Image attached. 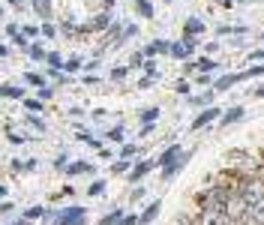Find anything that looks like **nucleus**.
<instances>
[{
  "label": "nucleus",
  "instance_id": "f257e3e1",
  "mask_svg": "<svg viewBox=\"0 0 264 225\" xmlns=\"http://www.w3.org/2000/svg\"><path fill=\"white\" fill-rule=\"evenodd\" d=\"M222 213L231 219V225H240L243 219H249V204L240 198V195H231L228 201H225V207H222Z\"/></svg>",
  "mask_w": 264,
  "mask_h": 225
},
{
  "label": "nucleus",
  "instance_id": "f03ea898",
  "mask_svg": "<svg viewBox=\"0 0 264 225\" xmlns=\"http://www.w3.org/2000/svg\"><path fill=\"white\" fill-rule=\"evenodd\" d=\"M54 225H84V207H63L54 216Z\"/></svg>",
  "mask_w": 264,
  "mask_h": 225
},
{
  "label": "nucleus",
  "instance_id": "7ed1b4c3",
  "mask_svg": "<svg viewBox=\"0 0 264 225\" xmlns=\"http://www.w3.org/2000/svg\"><path fill=\"white\" fill-rule=\"evenodd\" d=\"M192 225H231V219L222 210H201V216H195Z\"/></svg>",
  "mask_w": 264,
  "mask_h": 225
},
{
  "label": "nucleus",
  "instance_id": "20e7f679",
  "mask_svg": "<svg viewBox=\"0 0 264 225\" xmlns=\"http://www.w3.org/2000/svg\"><path fill=\"white\" fill-rule=\"evenodd\" d=\"M231 165H237V168H240L243 174H252V171L258 168V162H255L252 156H246V153H240V150H237V153H231Z\"/></svg>",
  "mask_w": 264,
  "mask_h": 225
},
{
  "label": "nucleus",
  "instance_id": "39448f33",
  "mask_svg": "<svg viewBox=\"0 0 264 225\" xmlns=\"http://www.w3.org/2000/svg\"><path fill=\"white\" fill-rule=\"evenodd\" d=\"M213 120H219V108H204V111L192 120V129H204V126H210Z\"/></svg>",
  "mask_w": 264,
  "mask_h": 225
},
{
  "label": "nucleus",
  "instance_id": "423d86ee",
  "mask_svg": "<svg viewBox=\"0 0 264 225\" xmlns=\"http://www.w3.org/2000/svg\"><path fill=\"white\" fill-rule=\"evenodd\" d=\"M183 153H186V150H180V144H171V147H168V150H165L162 156H156V165H162V168H165V165L177 162V159H180Z\"/></svg>",
  "mask_w": 264,
  "mask_h": 225
},
{
  "label": "nucleus",
  "instance_id": "0eeeda50",
  "mask_svg": "<svg viewBox=\"0 0 264 225\" xmlns=\"http://www.w3.org/2000/svg\"><path fill=\"white\" fill-rule=\"evenodd\" d=\"M186 162H189V153H183V156H180L177 162H171V165H165V168H162V180H171V177H174V174H177V171H180V168L186 165Z\"/></svg>",
  "mask_w": 264,
  "mask_h": 225
},
{
  "label": "nucleus",
  "instance_id": "6e6552de",
  "mask_svg": "<svg viewBox=\"0 0 264 225\" xmlns=\"http://www.w3.org/2000/svg\"><path fill=\"white\" fill-rule=\"evenodd\" d=\"M159 204H162V201H159V198H156V201H153V204H147V210H144V213H141V216H138V225H150V222H153V219H156V216H159Z\"/></svg>",
  "mask_w": 264,
  "mask_h": 225
},
{
  "label": "nucleus",
  "instance_id": "1a4fd4ad",
  "mask_svg": "<svg viewBox=\"0 0 264 225\" xmlns=\"http://www.w3.org/2000/svg\"><path fill=\"white\" fill-rule=\"evenodd\" d=\"M249 219H252V222H258V225H264V195L258 198V201H252V204H249Z\"/></svg>",
  "mask_w": 264,
  "mask_h": 225
},
{
  "label": "nucleus",
  "instance_id": "9d476101",
  "mask_svg": "<svg viewBox=\"0 0 264 225\" xmlns=\"http://www.w3.org/2000/svg\"><path fill=\"white\" fill-rule=\"evenodd\" d=\"M156 54H168V42L165 39H156L144 48V57H156Z\"/></svg>",
  "mask_w": 264,
  "mask_h": 225
},
{
  "label": "nucleus",
  "instance_id": "9b49d317",
  "mask_svg": "<svg viewBox=\"0 0 264 225\" xmlns=\"http://www.w3.org/2000/svg\"><path fill=\"white\" fill-rule=\"evenodd\" d=\"M66 174L69 177H75V174H93V165L90 162H72V165H66Z\"/></svg>",
  "mask_w": 264,
  "mask_h": 225
},
{
  "label": "nucleus",
  "instance_id": "f8f14e48",
  "mask_svg": "<svg viewBox=\"0 0 264 225\" xmlns=\"http://www.w3.org/2000/svg\"><path fill=\"white\" fill-rule=\"evenodd\" d=\"M198 33H204V21L189 18V21H186V27H183V36H198Z\"/></svg>",
  "mask_w": 264,
  "mask_h": 225
},
{
  "label": "nucleus",
  "instance_id": "ddd939ff",
  "mask_svg": "<svg viewBox=\"0 0 264 225\" xmlns=\"http://www.w3.org/2000/svg\"><path fill=\"white\" fill-rule=\"evenodd\" d=\"M168 54L174 60H186L189 57V48H186V42H174V45H168Z\"/></svg>",
  "mask_w": 264,
  "mask_h": 225
},
{
  "label": "nucleus",
  "instance_id": "4468645a",
  "mask_svg": "<svg viewBox=\"0 0 264 225\" xmlns=\"http://www.w3.org/2000/svg\"><path fill=\"white\" fill-rule=\"evenodd\" d=\"M33 3V12L39 18H51V0H30Z\"/></svg>",
  "mask_w": 264,
  "mask_h": 225
},
{
  "label": "nucleus",
  "instance_id": "2eb2a0df",
  "mask_svg": "<svg viewBox=\"0 0 264 225\" xmlns=\"http://www.w3.org/2000/svg\"><path fill=\"white\" fill-rule=\"evenodd\" d=\"M237 81H243V78H240V72H234V75H222V78L216 81V87H213V90H228V87H231V84H237Z\"/></svg>",
  "mask_w": 264,
  "mask_h": 225
},
{
  "label": "nucleus",
  "instance_id": "dca6fc26",
  "mask_svg": "<svg viewBox=\"0 0 264 225\" xmlns=\"http://www.w3.org/2000/svg\"><path fill=\"white\" fill-rule=\"evenodd\" d=\"M153 165H156V162H138V165H135V171L129 174V180H132V183H135V180H141V177H144Z\"/></svg>",
  "mask_w": 264,
  "mask_h": 225
},
{
  "label": "nucleus",
  "instance_id": "f3484780",
  "mask_svg": "<svg viewBox=\"0 0 264 225\" xmlns=\"http://www.w3.org/2000/svg\"><path fill=\"white\" fill-rule=\"evenodd\" d=\"M0 96H9V99H24V87H12V84H6V87H0Z\"/></svg>",
  "mask_w": 264,
  "mask_h": 225
},
{
  "label": "nucleus",
  "instance_id": "a211bd4d",
  "mask_svg": "<svg viewBox=\"0 0 264 225\" xmlns=\"http://www.w3.org/2000/svg\"><path fill=\"white\" fill-rule=\"evenodd\" d=\"M243 117V108H231V111H225L222 114V126H228V123H237Z\"/></svg>",
  "mask_w": 264,
  "mask_h": 225
},
{
  "label": "nucleus",
  "instance_id": "6ab92c4d",
  "mask_svg": "<svg viewBox=\"0 0 264 225\" xmlns=\"http://www.w3.org/2000/svg\"><path fill=\"white\" fill-rule=\"evenodd\" d=\"M135 6H138V12L144 15V18H153L156 12H153V3L150 0H135Z\"/></svg>",
  "mask_w": 264,
  "mask_h": 225
},
{
  "label": "nucleus",
  "instance_id": "aec40b11",
  "mask_svg": "<svg viewBox=\"0 0 264 225\" xmlns=\"http://www.w3.org/2000/svg\"><path fill=\"white\" fill-rule=\"evenodd\" d=\"M192 69H198V72H210V69H216V60H195Z\"/></svg>",
  "mask_w": 264,
  "mask_h": 225
},
{
  "label": "nucleus",
  "instance_id": "412c9836",
  "mask_svg": "<svg viewBox=\"0 0 264 225\" xmlns=\"http://www.w3.org/2000/svg\"><path fill=\"white\" fill-rule=\"evenodd\" d=\"M24 81L33 84V87H42V84H45V78H42L39 72H24Z\"/></svg>",
  "mask_w": 264,
  "mask_h": 225
},
{
  "label": "nucleus",
  "instance_id": "4be33fe9",
  "mask_svg": "<svg viewBox=\"0 0 264 225\" xmlns=\"http://www.w3.org/2000/svg\"><path fill=\"white\" fill-rule=\"evenodd\" d=\"M24 108H27L30 114H39L45 105H42V99H24Z\"/></svg>",
  "mask_w": 264,
  "mask_h": 225
},
{
  "label": "nucleus",
  "instance_id": "5701e85b",
  "mask_svg": "<svg viewBox=\"0 0 264 225\" xmlns=\"http://www.w3.org/2000/svg\"><path fill=\"white\" fill-rule=\"evenodd\" d=\"M45 60H48V66H51V69H63V57H60V54H54V51H51V54H45Z\"/></svg>",
  "mask_w": 264,
  "mask_h": 225
},
{
  "label": "nucleus",
  "instance_id": "b1692460",
  "mask_svg": "<svg viewBox=\"0 0 264 225\" xmlns=\"http://www.w3.org/2000/svg\"><path fill=\"white\" fill-rule=\"evenodd\" d=\"M63 69H66V72H78V69H81V57H69V60H63Z\"/></svg>",
  "mask_w": 264,
  "mask_h": 225
},
{
  "label": "nucleus",
  "instance_id": "393cba45",
  "mask_svg": "<svg viewBox=\"0 0 264 225\" xmlns=\"http://www.w3.org/2000/svg\"><path fill=\"white\" fill-rule=\"evenodd\" d=\"M120 156H123V159H129V162H132V159H135V156H138V147H135V144H123V150H120Z\"/></svg>",
  "mask_w": 264,
  "mask_h": 225
},
{
  "label": "nucleus",
  "instance_id": "a878e982",
  "mask_svg": "<svg viewBox=\"0 0 264 225\" xmlns=\"http://www.w3.org/2000/svg\"><path fill=\"white\" fill-rule=\"evenodd\" d=\"M159 117V108H147V111H141V123H153Z\"/></svg>",
  "mask_w": 264,
  "mask_h": 225
},
{
  "label": "nucleus",
  "instance_id": "bb28decb",
  "mask_svg": "<svg viewBox=\"0 0 264 225\" xmlns=\"http://www.w3.org/2000/svg\"><path fill=\"white\" fill-rule=\"evenodd\" d=\"M42 216H45V210H42L39 204H36V207H30V210L24 213V219H30V222H33V219H42Z\"/></svg>",
  "mask_w": 264,
  "mask_h": 225
},
{
  "label": "nucleus",
  "instance_id": "cd10ccee",
  "mask_svg": "<svg viewBox=\"0 0 264 225\" xmlns=\"http://www.w3.org/2000/svg\"><path fill=\"white\" fill-rule=\"evenodd\" d=\"M54 33H57V27H54V24H48V21H45V24L39 27V36H48V39H51Z\"/></svg>",
  "mask_w": 264,
  "mask_h": 225
},
{
  "label": "nucleus",
  "instance_id": "c85d7f7f",
  "mask_svg": "<svg viewBox=\"0 0 264 225\" xmlns=\"http://www.w3.org/2000/svg\"><path fill=\"white\" fill-rule=\"evenodd\" d=\"M105 135H108L111 141H123V126H114V129H108Z\"/></svg>",
  "mask_w": 264,
  "mask_h": 225
},
{
  "label": "nucleus",
  "instance_id": "c756f323",
  "mask_svg": "<svg viewBox=\"0 0 264 225\" xmlns=\"http://www.w3.org/2000/svg\"><path fill=\"white\" fill-rule=\"evenodd\" d=\"M105 192V180H93L90 183V195H102Z\"/></svg>",
  "mask_w": 264,
  "mask_h": 225
},
{
  "label": "nucleus",
  "instance_id": "7c9ffc66",
  "mask_svg": "<svg viewBox=\"0 0 264 225\" xmlns=\"http://www.w3.org/2000/svg\"><path fill=\"white\" fill-rule=\"evenodd\" d=\"M216 33H219V36H228V33H246V27H219Z\"/></svg>",
  "mask_w": 264,
  "mask_h": 225
},
{
  "label": "nucleus",
  "instance_id": "2f4dec72",
  "mask_svg": "<svg viewBox=\"0 0 264 225\" xmlns=\"http://www.w3.org/2000/svg\"><path fill=\"white\" fill-rule=\"evenodd\" d=\"M27 51H30V57H33V60H45V51H42L39 45H30Z\"/></svg>",
  "mask_w": 264,
  "mask_h": 225
},
{
  "label": "nucleus",
  "instance_id": "473e14b6",
  "mask_svg": "<svg viewBox=\"0 0 264 225\" xmlns=\"http://www.w3.org/2000/svg\"><path fill=\"white\" fill-rule=\"evenodd\" d=\"M120 216H123V213H120V210H114V213H108V216H105L99 225H117V219H120Z\"/></svg>",
  "mask_w": 264,
  "mask_h": 225
},
{
  "label": "nucleus",
  "instance_id": "72a5a7b5",
  "mask_svg": "<svg viewBox=\"0 0 264 225\" xmlns=\"http://www.w3.org/2000/svg\"><path fill=\"white\" fill-rule=\"evenodd\" d=\"M69 165V153H60L57 159H54V168H66Z\"/></svg>",
  "mask_w": 264,
  "mask_h": 225
},
{
  "label": "nucleus",
  "instance_id": "f704fd0d",
  "mask_svg": "<svg viewBox=\"0 0 264 225\" xmlns=\"http://www.w3.org/2000/svg\"><path fill=\"white\" fill-rule=\"evenodd\" d=\"M117 225H138V216H135V213H132V216H120Z\"/></svg>",
  "mask_w": 264,
  "mask_h": 225
},
{
  "label": "nucleus",
  "instance_id": "c9c22d12",
  "mask_svg": "<svg viewBox=\"0 0 264 225\" xmlns=\"http://www.w3.org/2000/svg\"><path fill=\"white\" fill-rule=\"evenodd\" d=\"M213 99V90H207V93H201V96H195V102L198 105H204V102H210Z\"/></svg>",
  "mask_w": 264,
  "mask_h": 225
},
{
  "label": "nucleus",
  "instance_id": "e433bc0d",
  "mask_svg": "<svg viewBox=\"0 0 264 225\" xmlns=\"http://www.w3.org/2000/svg\"><path fill=\"white\" fill-rule=\"evenodd\" d=\"M108 21H111V15H99V18H96V21H93V27H105V24H108Z\"/></svg>",
  "mask_w": 264,
  "mask_h": 225
},
{
  "label": "nucleus",
  "instance_id": "4c0bfd02",
  "mask_svg": "<svg viewBox=\"0 0 264 225\" xmlns=\"http://www.w3.org/2000/svg\"><path fill=\"white\" fill-rule=\"evenodd\" d=\"M144 72H147V78H153V75H159V72H156V63H144Z\"/></svg>",
  "mask_w": 264,
  "mask_h": 225
},
{
  "label": "nucleus",
  "instance_id": "58836bf2",
  "mask_svg": "<svg viewBox=\"0 0 264 225\" xmlns=\"http://www.w3.org/2000/svg\"><path fill=\"white\" fill-rule=\"evenodd\" d=\"M111 78H114V81H123V78H126V69H123V66H120V69H114V72H111Z\"/></svg>",
  "mask_w": 264,
  "mask_h": 225
},
{
  "label": "nucleus",
  "instance_id": "ea45409f",
  "mask_svg": "<svg viewBox=\"0 0 264 225\" xmlns=\"http://www.w3.org/2000/svg\"><path fill=\"white\" fill-rule=\"evenodd\" d=\"M174 90H177V93H183V96H186V93H189V84H186V81H177V84H174Z\"/></svg>",
  "mask_w": 264,
  "mask_h": 225
},
{
  "label": "nucleus",
  "instance_id": "a19ab883",
  "mask_svg": "<svg viewBox=\"0 0 264 225\" xmlns=\"http://www.w3.org/2000/svg\"><path fill=\"white\" fill-rule=\"evenodd\" d=\"M39 99H51V87H48V84L39 87Z\"/></svg>",
  "mask_w": 264,
  "mask_h": 225
},
{
  "label": "nucleus",
  "instance_id": "79ce46f5",
  "mask_svg": "<svg viewBox=\"0 0 264 225\" xmlns=\"http://www.w3.org/2000/svg\"><path fill=\"white\" fill-rule=\"evenodd\" d=\"M24 36H39V27H21Z\"/></svg>",
  "mask_w": 264,
  "mask_h": 225
},
{
  "label": "nucleus",
  "instance_id": "37998d69",
  "mask_svg": "<svg viewBox=\"0 0 264 225\" xmlns=\"http://www.w3.org/2000/svg\"><path fill=\"white\" fill-rule=\"evenodd\" d=\"M123 36H138V27H135V24H129V27H123Z\"/></svg>",
  "mask_w": 264,
  "mask_h": 225
},
{
  "label": "nucleus",
  "instance_id": "c03bdc74",
  "mask_svg": "<svg viewBox=\"0 0 264 225\" xmlns=\"http://www.w3.org/2000/svg\"><path fill=\"white\" fill-rule=\"evenodd\" d=\"M129 63H132V66H141V63H144V54H141V51H138V54H132V60H129Z\"/></svg>",
  "mask_w": 264,
  "mask_h": 225
},
{
  "label": "nucleus",
  "instance_id": "a18cd8bd",
  "mask_svg": "<svg viewBox=\"0 0 264 225\" xmlns=\"http://www.w3.org/2000/svg\"><path fill=\"white\" fill-rule=\"evenodd\" d=\"M30 123H33V126H36V132H45V123H42V120H39V117H30Z\"/></svg>",
  "mask_w": 264,
  "mask_h": 225
},
{
  "label": "nucleus",
  "instance_id": "49530a36",
  "mask_svg": "<svg viewBox=\"0 0 264 225\" xmlns=\"http://www.w3.org/2000/svg\"><path fill=\"white\" fill-rule=\"evenodd\" d=\"M126 168H129V159H123V162H114V171H117V174H120V171H126Z\"/></svg>",
  "mask_w": 264,
  "mask_h": 225
},
{
  "label": "nucleus",
  "instance_id": "de8ad7c7",
  "mask_svg": "<svg viewBox=\"0 0 264 225\" xmlns=\"http://www.w3.org/2000/svg\"><path fill=\"white\" fill-rule=\"evenodd\" d=\"M12 207H15V204H9V201H3V204H0V213H12Z\"/></svg>",
  "mask_w": 264,
  "mask_h": 225
},
{
  "label": "nucleus",
  "instance_id": "09e8293b",
  "mask_svg": "<svg viewBox=\"0 0 264 225\" xmlns=\"http://www.w3.org/2000/svg\"><path fill=\"white\" fill-rule=\"evenodd\" d=\"M174 225H192V219H189V216H177V222Z\"/></svg>",
  "mask_w": 264,
  "mask_h": 225
},
{
  "label": "nucleus",
  "instance_id": "8fccbe9b",
  "mask_svg": "<svg viewBox=\"0 0 264 225\" xmlns=\"http://www.w3.org/2000/svg\"><path fill=\"white\" fill-rule=\"evenodd\" d=\"M264 57V51H252V57H249V60H261Z\"/></svg>",
  "mask_w": 264,
  "mask_h": 225
},
{
  "label": "nucleus",
  "instance_id": "3c124183",
  "mask_svg": "<svg viewBox=\"0 0 264 225\" xmlns=\"http://www.w3.org/2000/svg\"><path fill=\"white\" fill-rule=\"evenodd\" d=\"M6 54H9V48H6V45H0V57H6Z\"/></svg>",
  "mask_w": 264,
  "mask_h": 225
},
{
  "label": "nucleus",
  "instance_id": "603ef678",
  "mask_svg": "<svg viewBox=\"0 0 264 225\" xmlns=\"http://www.w3.org/2000/svg\"><path fill=\"white\" fill-rule=\"evenodd\" d=\"M3 198H6V186L0 183V201H3Z\"/></svg>",
  "mask_w": 264,
  "mask_h": 225
},
{
  "label": "nucleus",
  "instance_id": "864d4df0",
  "mask_svg": "<svg viewBox=\"0 0 264 225\" xmlns=\"http://www.w3.org/2000/svg\"><path fill=\"white\" fill-rule=\"evenodd\" d=\"M12 225H33L30 219H18V222H12Z\"/></svg>",
  "mask_w": 264,
  "mask_h": 225
},
{
  "label": "nucleus",
  "instance_id": "5fc2aeb1",
  "mask_svg": "<svg viewBox=\"0 0 264 225\" xmlns=\"http://www.w3.org/2000/svg\"><path fill=\"white\" fill-rule=\"evenodd\" d=\"M255 96H264V84L258 87V90H255Z\"/></svg>",
  "mask_w": 264,
  "mask_h": 225
},
{
  "label": "nucleus",
  "instance_id": "6e6d98bb",
  "mask_svg": "<svg viewBox=\"0 0 264 225\" xmlns=\"http://www.w3.org/2000/svg\"><path fill=\"white\" fill-rule=\"evenodd\" d=\"M9 3H12V6H18V3H21V0H9Z\"/></svg>",
  "mask_w": 264,
  "mask_h": 225
},
{
  "label": "nucleus",
  "instance_id": "4d7b16f0",
  "mask_svg": "<svg viewBox=\"0 0 264 225\" xmlns=\"http://www.w3.org/2000/svg\"><path fill=\"white\" fill-rule=\"evenodd\" d=\"M261 180H264V177H261Z\"/></svg>",
  "mask_w": 264,
  "mask_h": 225
}]
</instances>
